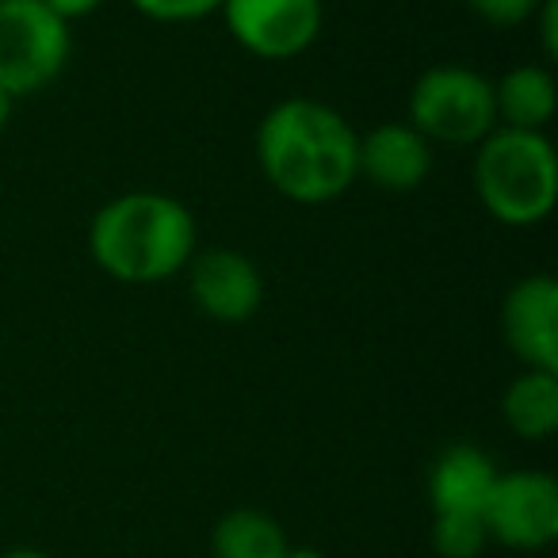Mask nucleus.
<instances>
[{
	"instance_id": "9",
	"label": "nucleus",
	"mask_w": 558,
	"mask_h": 558,
	"mask_svg": "<svg viewBox=\"0 0 558 558\" xmlns=\"http://www.w3.org/2000/svg\"><path fill=\"white\" fill-rule=\"evenodd\" d=\"M501 329L520 364L558 372V279L547 271L517 279L505 295Z\"/></svg>"
},
{
	"instance_id": "5",
	"label": "nucleus",
	"mask_w": 558,
	"mask_h": 558,
	"mask_svg": "<svg viewBox=\"0 0 558 558\" xmlns=\"http://www.w3.org/2000/svg\"><path fill=\"white\" fill-rule=\"evenodd\" d=\"M70 24L39 0H0V88L12 100L43 93L70 65Z\"/></svg>"
},
{
	"instance_id": "3",
	"label": "nucleus",
	"mask_w": 558,
	"mask_h": 558,
	"mask_svg": "<svg viewBox=\"0 0 558 558\" xmlns=\"http://www.w3.org/2000/svg\"><path fill=\"white\" fill-rule=\"evenodd\" d=\"M474 192L501 226L524 230L547 222L558 203V157L550 138L494 126L474 154Z\"/></svg>"
},
{
	"instance_id": "21",
	"label": "nucleus",
	"mask_w": 558,
	"mask_h": 558,
	"mask_svg": "<svg viewBox=\"0 0 558 558\" xmlns=\"http://www.w3.org/2000/svg\"><path fill=\"white\" fill-rule=\"evenodd\" d=\"M283 558H326L322 550H314V547H288V555Z\"/></svg>"
},
{
	"instance_id": "20",
	"label": "nucleus",
	"mask_w": 558,
	"mask_h": 558,
	"mask_svg": "<svg viewBox=\"0 0 558 558\" xmlns=\"http://www.w3.org/2000/svg\"><path fill=\"white\" fill-rule=\"evenodd\" d=\"M0 558H50L47 550H39V547H12V550H4Z\"/></svg>"
},
{
	"instance_id": "6",
	"label": "nucleus",
	"mask_w": 558,
	"mask_h": 558,
	"mask_svg": "<svg viewBox=\"0 0 558 558\" xmlns=\"http://www.w3.org/2000/svg\"><path fill=\"white\" fill-rule=\"evenodd\" d=\"M226 32L260 62H291L318 43L326 9L322 0H222Z\"/></svg>"
},
{
	"instance_id": "2",
	"label": "nucleus",
	"mask_w": 558,
	"mask_h": 558,
	"mask_svg": "<svg viewBox=\"0 0 558 558\" xmlns=\"http://www.w3.org/2000/svg\"><path fill=\"white\" fill-rule=\"evenodd\" d=\"M88 253L104 276L149 288L172 279L195 256V218L165 192H126L88 222Z\"/></svg>"
},
{
	"instance_id": "16",
	"label": "nucleus",
	"mask_w": 558,
	"mask_h": 558,
	"mask_svg": "<svg viewBox=\"0 0 558 558\" xmlns=\"http://www.w3.org/2000/svg\"><path fill=\"white\" fill-rule=\"evenodd\" d=\"M131 4L157 24H192L222 9V0H131Z\"/></svg>"
},
{
	"instance_id": "19",
	"label": "nucleus",
	"mask_w": 558,
	"mask_h": 558,
	"mask_svg": "<svg viewBox=\"0 0 558 558\" xmlns=\"http://www.w3.org/2000/svg\"><path fill=\"white\" fill-rule=\"evenodd\" d=\"M12 108H16V100H12V96L4 93V88H0V131H4V126H9V119H12Z\"/></svg>"
},
{
	"instance_id": "13",
	"label": "nucleus",
	"mask_w": 558,
	"mask_h": 558,
	"mask_svg": "<svg viewBox=\"0 0 558 558\" xmlns=\"http://www.w3.org/2000/svg\"><path fill=\"white\" fill-rule=\"evenodd\" d=\"M505 425L520 440H547L558 433V372L524 367L517 379L505 387L501 398Z\"/></svg>"
},
{
	"instance_id": "12",
	"label": "nucleus",
	"mask_w": 558,
	"mask_h": 558,
	"mask_svg": "<svg viewBox=\"0 0 558 558\" xmlns=\"http://www.w3.org/2000/svg\"><path fill=\"white\" fill-rule=\"evenodd\" d=\"M497 126L509 131L547 134V123L558 111V81L547 65H512L501 81H494Z\"/></svg>"
},
{
	"instance_id": "14",
	"label": "nucleus",
	"mask_w": 558,
	"mask_h": 558,
	"mask_svg": "<svg viewBox=\"0 0 558 558\" xmlns=\"http://www.w3.org/2000/svg\"><path fill=\"white\" fill-rule=\"evenodd\" d=\"M288 532L260 509H230L210 527V558H283Z\"/></svg>"
},
{
	"instance_id": "11",
	"label": "nucleus",
	"mask_w": 558,
	"mask_h": 558,
	"mask_svg": "<svg viewBox=\"0 0 558 558\" xmlns=\"http://www.w3.org/2000/svg\"><path fill=\"white\" fill-rule=\"evenodd\" d=\"M497 466L474 444H451L436 456L433 471H428V505L433 517L440 512H478L486 509V497L497 482Z\"/></svg>"
},
{
	"instance_id": "8",
	"label": "nucleus",
	"mask_w": 558,
	"mask_h": 558,
	"mask_svg": "<svg viewBox=\"0 0 558 558\" xmlns=\"http://www.w3.org/2000/svg\"><path fill=\"white\" fill-rule=\"evenodd\" d=\"M187 291L192 303L207 314L210 322L238 326L248 322L264 303V279L260 268L238 248H195L187 260Z\"/></svg>"
},
{
	"instance_id": "10",
	"label": "nucleus",
	"mask_w": 558,
	"mask_h": 558,
	"mask_svg": "<svg viewBox=\"0 0 558 558\" xmlns=\"http://www.w3.org/2000/svg\"><path fill=\"white\" fill-rule=\"evenodd\" d=\"M356 161L360 177L383 192H417L433 172V142L405 119H390L360 134Z\"/></svg>"
},
{
	"instance_id": "17",
	"label": "nucleus",
	"mask_w": 558,
	"mask_h": 558,
	"mask_svg": "<svg viewBox=\"0 0 558 558\" xmlns=\"http://www.w3.org/2000/svg\"><path fill=\"white\" fill-rule=\"evenodd\" d=\"M466 4L489 27H520L527 20H535L543 0H466Z\"/></svg>"
},
{
	"instance_id": "7",
	"label": "nucleus",
	"mask_w": 558,
	"mask_h": 558,
	"mask_svg": "<svg viewBox=\"0 0 558 558\" xmlns=\"http://www.w3.org/2000/svg\"><path fill=\"white\" fill-rule=\"evenodd\" d=\"M489 543L509 550H543L558 539V482L547 471H505L497 474L486 497Z\"/></svg>"
},
{
	"instance_id": "4",
	"label": "nucleus",
	"mask_w": 558,
	"mask_h": 558,
	"mask_svg": "<svg viewBox=\"0 0 558 558\" xmlns=\"http://www.w3.org/2000/svg\"><path fill=\"white\" fill-rule=\"evenodd\" d=\"M413 131L425 134L433 146H478L497 126L494 81L466 65H433L410 88Z\"/></svg>"
},
{
	"instance_id": "1",
	"label": "nucleus",
	"mask_w": 558,
	"mask_h": 558,
	"mask_svg": "<svg viewBox=\"0 0 558 558\" xmlns=\"http://www.w3.org/2000/svg\"><path fill=\"white\" fill-rule=\"evenodd\" d=\"M360 134L333 104L291 96L256 126V161L283 199L322 207L360 180Z\"/></svg>"
},
{
	"instance_id": "18",
	"label": "nucleus",
	"mask_w": 558,
	"mask_h": 558,
	"mask_svg": "<svg viewBox=\"0 0 558 558\" xmlns=\"http://www.w3.org/2000/svg\"><path fill=\"white\" fill-rule=\"evenodd\" d=\"M43 9L54 12L62 24H73V20H85L93 16L96 9H104V0H39Z\"/></svg>"
},
{
	"instance_id": "15",
	"label": "nucleus",
	"mask_w": 558,
	"mask_h": 558,
	"mask_svg": "<svg viewBox=\"0 0 558 558\" xmlns=\"http://www.w3.org/2000/svg\"><path fill=\"white\" fill-rule=\"evenodd\" d=\"M433 547L440 558H482L489 547L486 520L478 512H440L433 517Z\"/></svg>"
}]
</instances>
